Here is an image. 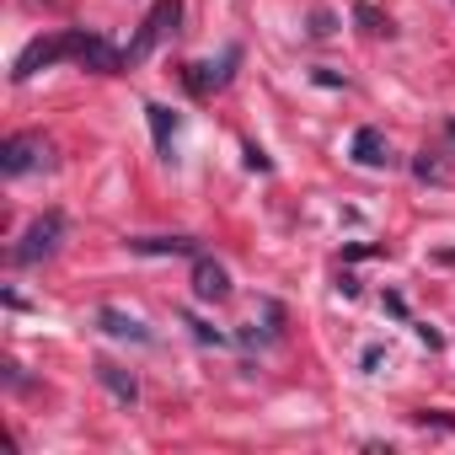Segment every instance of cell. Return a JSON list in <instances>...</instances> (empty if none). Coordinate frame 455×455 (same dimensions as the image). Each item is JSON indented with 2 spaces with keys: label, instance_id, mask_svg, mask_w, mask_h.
<instances>
[{
  "label": "cell",
  "instance_id": "obj_14",
  "mask_svg": "<svg viewBox=\"0 0 455 455\" xmlns=\"http://www.w3.org/2000/svg\"><path fill=\"white\" fill-rule=\"evenodd\" d=\"M380 359H386V348H380V343H375V348H364V359H359V364H364V375H375V370H380Z\"/></svg>",
  "mask_w": 455,
  "mask_h": 455
},
{
  "label": "cell",
  "instance_id": "obj_1",
  "mask_svg": "<svg viewBox=\"0 0 455 455\" xmlns=\"http://www.w3.org/2000/svg\"><path fill=\"white\" fill-rule=\"evenodd\" d=\"M60 242H65V214H60V209H49V214H38V220L28 225V236L12 247V263H22V268H28V263L49 258Z\"/></svg>",
  "mask_w": 455,
  "mask_h": 455
},
{
  "label": "cell",
  "instance_id": "obj_11",
  "mask_svg": "<svg viewBox=\"0 0 455 455\" xmlns=\"http://www.w3.org/2000/svg\"><path fill=\"white\" fill-rule=\"evenodd\" d=\"M97 380H102L118 402H134V396H140V380H134L129 370H118V364H97Z\"/></svg>",
  "mask_w": 455,
  "mask_h": 455
},
{
  "label": "cell",
  "instance_id": "obj_8",
  "mask_svg": "<svg viewBox=\"0 0 455 455\" xmlns=\"http://www.w3.org/2000/svg\"><path fill=\"white\" fill-rule=\"evenodd\" d=\"M354 161H359V166H391L386 134H380V129H359V134H354Z\"/></svg>",
  "mask_w": 455,
  "mask_h": 455
},
{
  "label": "cell",
  "instance_id": "obj_6",
  "mask_svg": "<svg viewBox=\"0 0 455 455\" xmlns=\"http://www.w3.org/2000/svg\"><path fill=\"white\" fill-rule=\"evenodd\" d=\"M193 295L198 300H225L231 295V274H225L220 263H209V258H198L193 263Z\"/></svg>",
  "mask_w": 455,
  "mask_h": 455
},
{
  "label": "cell",
  "instance_id": "obj_2",
  "mask_svg": "<svg viewBox=\"0 0 455 455\" xmlns=\"http://www.w3.org/2000/svg\"><path fill=\"white\" fill-rule=\"evenodd\" d=\"M33 166H49V140L44 134H12L6 145H0V172L6 177H22Z\"/></svg>",
  "mask_w": 455,
  "mask_h": 455
},
{
  "label": "cell",
  "instance_id": "obj_4",
  "mask_svg": "<svg viewBox=\"0 0 455 455\" xmlns=\"http://www.w3.org/2000/svg\"><path fill=\"white\" fill-rule=\"evenodd\" d=\"M65 54H76V38H70V33H65V38H38V44H28V49H22V60H17L12 81H33L44 65L65 60Z\"/></svg>",
  "mask_w": 455,
  "mask_h": 455
},
{
  "label": "cell",
  "instance_id": "obj_5",
  "mask_svg": "<svg viewBox=\"0 0 455 455\" xmlns=\"http://www.w3.org/2000/svg\"><path fill=\"white\" fill-rule=\"evenodd\" d=\"M76 38V54L70 60H81L86 70H102V76H113L118 65H124V54L113 49V44H102V38H92V33H70Z\"/></svg>",
  "mask_w": 455,
  "mask_h": 455
},
{
  "label": "cell",
  "instance_id": "obj_9",
  "mask_svg": "<svg viewBox=\"0 0 455 455\" xmlns=\"http://www.w3.org/2000/svg\"><path fill=\"white\" fill-rule=\"evenodd\" d=\"M134 252H172V258H198V242L193 236H140L129 242Z\"/></svg>",
  "mask_w": 455,
  "mask_h": 455
},
{
  "label": "cell",
  "instance_id": "obj_10",
  "mask_svg": "<svg viewBox=\"0 0 455 455\" xmlns=\"http://www.w3.org/2000/svg\"><path fill=\"white\" fill-rule=\"evenodd\" d=\"M145 118H150L156 150H166V156H172V140H177V113H172V108H161V102H150V108H145Z\"/></svg>",
  "mask_w": 455,
  "mask_h": 455
},
{
  "label": "cell",
  "instance_id": "obj_7",
  "mask_svg": "<svg viewBox=\"0 0 455 455\" xmlns=\"http://www.w3.org/2000/svg\"><path fill=\"white\" fill-rule=\"evenodd\" d=\"M97 327L113 332V338H129V343H150V327H145L140 316L118 311V306H102V311H97Z\"/></svg>",
  "mask_w": 455,
  "mask_h": 455
},
{
  "label": "cell",
  "instance_id": "obj_3",
  "mask_svg": "<svg viewBox=\"0 0 455 455\" xmlns=\"http://www.w3.org/2000/svg\"><path fill=\"white\" fill-rule=\"evenodd\" d=\"M177 22H182V0H156V12L145 17V28H140V38L129 44V60H145L161 38H172L177 33Z\"/></svg>",
  "mask_w": 455,
  "mask_h": 455
},
{
  "label": "cell",
  "instance_id": "obj_15",
  "mask_svg": "<svg viewBox=\"0 0 455 455\" xmlns=\"http://www.w3.org/2000/svg\"><path fill=\"white\" fill-rule=\"evenodd\" d=\"M311 33H316V38H327V33H332V17H327V12H316V17H311Z\"/></svg>",
  "mask_w": 455,
  "mask_h": 455
},
{
  "label": "cell",
  "instance_id": "obj_13",
  "mask_svg": "<svg viewBox=\"0 0 455 455\" xmlns=\"http://www.w3.org/2000/svg\"><path fill=\"white\" fill-rule=\"evenodd\" d=\"M354 17L364 22V33H391V22H386L380 12H370V6H354Z\"/></svg>",
  "mask_w": 455,
  "mask_h": 455
},
{
  "label": "cell",
  "instance_id": "obj_12",
  "mask_svg": "<svg viewBox=\"0 0 455 455\" xmlns=\"http://www.w3.org/2000/svg\"><path fill=\"white\" fill-rule=\"evenodd\" d=\"M225 65H236V49H231V54H225L220 65H193V76H188V86H193V92H209V86H225V76H231V70H225Z\"/></svg>",
  "mask_w": 455,
  "mask_h": 455
}]
</instances>
